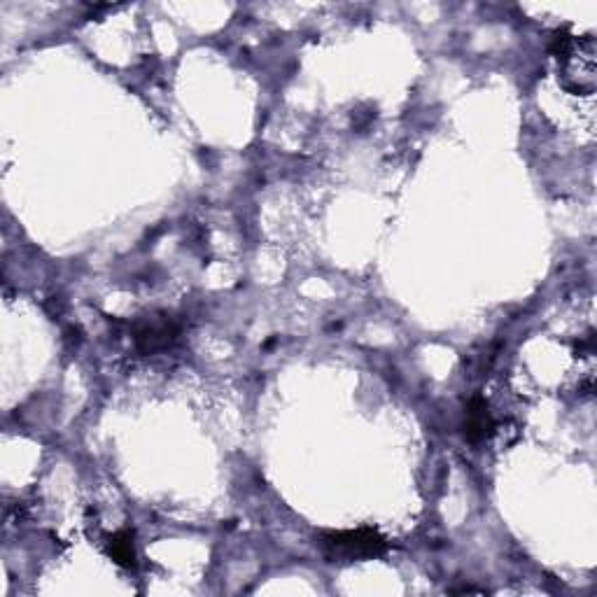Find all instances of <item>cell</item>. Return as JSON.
<instances>
[{"label": "cell", "mask_w": 597, "mask_h": 597, "mask_svg": "<svg viewBox=\"0 0 597 597\" xmlns=\"http://www.w3.org/2000/svg\"><path fill=\"white\" fill-rule=\"evenodd\" d=\"M318 544L329 563H353V560L378 558L390 549L388 539L374 528L329 530L322 532Z\"/></svg>", "instance_id": "obj_1"}, {"label": "cell", "mask_w": 597, "mask_h": 597, "mask_svg": "<svg viewBox=\"0 0 597 597\" xmlns=\"http://www.w3.org/2000/svg\"><path fill=\"white\" fill-rule=\"evenodd\" d=\"M131 336L140 355H157L178 343L180 325L168 318V315H161V318H145L133 325Z\"/></svg>", "instance_id": "obj_2"}, {"label": "cell", "mask_w": 597, "mask_h": 597, "mask_svg": "<svg viewBox=\"0 0 597 597\" xmlns=\"http://www.w3.org/2000/svg\"><path fill=\"white\" fill-rule=\"evenodd\" d=\"M495 432V420L490 416L486 399L474 397L467 406V420H465V437L472 444H481L490 434Z\"/></svg>", "instance_id": "obj_3"}, {"label": "cell", "mask_w": 597, "mask_h": 597, "mask_svg": "<svg viewBox=\"0 0 597 597\" xmlns=\"http://www.w3.org/2000/svg\"><path fill=\"white\" fill-rule=\"evenodd\" d=\"M105 551H108V556L115 560L117 565L126 567V570L136 567V549H133V535L129 530H122L117 532V535L108 537Z\"/></svg>", "instance_id": "obj_4"}]
</instances>
